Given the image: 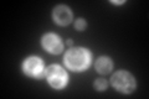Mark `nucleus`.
<instances>
[{
	"mask_svg": "<svg viewBox=\"0 0 149 99\" xmlns=\"http://www.w3.org/2000/svg\"><path fill=\"white\" fill-rule=\"evenodd\" d=\"M74 26H76V29H77V30L82 31V30H85V29H86V21L83 20V19H78V20L76 21V24H74Z\"/></svg>",
	"mask_w": 149,
	"mask_h": 99,
	"instance_id": "9",
	"label": "nucleus"
},
{
	"mask_svg": "<svg viewBox=\"0 0 149 99\" xmlns=\"http://www.w3.org/2000/svg\"><path fill=\"white\" fill-rule=\"evenodd\" d=\"M22 68H24V72L27 76L34 78H42L45 74L44 63L39 57H29L27 60H25Z\"/></svg>",
	"mask_w": 149,
	"mask_h": 99,
	"instance_id": "4",
	"label": "nucleus"
},
{
	"mask_svg": "<svg viewBox=\"0 0 149 99\" xmlns=\"http://www.w3.org/2000/svg\"><path fill=\"white\" fill-rule=\"evenodd\" d=\"M46 78L51 84V87L56 89H61L67 84L68 76L62 67H60L58 64H52L46 71Z\"/></svg>",
	"mask_w": 149,
	"mask_h": 99,
	"instance_id": "3",
	"label": "nucleus"
},
{
	"mask_svg": "<svg viewBox=\"0 0 149 99\" xmlns=\"http://www.w3.org/2000/svg\"><path fill=\"white\" fill-rule=\"evenodd\" d=\"M96 69L100 73L106 74L112 69V62L108 57H100L96 61Z\"/></svg>",
	"mask_w": 149,
	"mask_h": 99,
	"instance_id": "7",
	"label": "nucleus"
},
{
	"mask_svg": "<svg viewBox=\"0 0 149 99\" xmlns=\"http://www.w3.org/2000/svg\"><path fill=\"white\" fill-rule=\"evenodd\" d=\"M65 62L73 71H83L90 66L91 55L85 48H72L65 56Z\"/></svg>",
	"mask_w": 149,
	"mask_h": 99,
	"instance_id": "1",
	"label": "nucleus"
},
{
	"mask_svg": "<svg viewBox=\"0 0 149 99\" xmlns=\"http://www.w3.org/2000/svg\"><path fill=\"white\" fill-rule=\"evenodd\" d=\"M42 46L51 53H60L62 51V42L55 34H46L42 37Z\"/></svg>",
	"mask_w": 149,
	"mask_h": 99,
	"instance_id": "5",
	"label": "nucleus"
},
{
	"mask_svg": "<svg viewBox=\"0 0 149 99\" xmlns=\"http://www.w3.org/2000/svg\"><path fill=\"white\" fill-rule=\"evenodd\" d=\"M95 87H96V89H98V91H104V89H107V82L104 79L98 78L95 82Z\"/></svg>",
	"mask_w": 149,
	"mask_h": 99,
	"instance_id": "8",
	"label": "nucleus"
},
{
	"mask_svg": "<svg viewBox=\"0 0 149 99\" xmlns=\"http://www.w3.org/2000/svg\"><path fill=\"white\" fill-rule=\"evenodd\" d=\"M111 82L117 91L123 93H130L136 89V79L132 74L125 71H119V72L114 73L112 76Z\"/></svg>",
	"mask_w": 149,
	"mask_h": 99,
	"instance_id": "2",
	"label": "nucleus"
},
{
	"mask_svg": "<svg viewBox=\"0 0 149 99\" xmlns=\"http://www.w3.org/2000/svg\"><path fill=\"white\" fill-rule=\"evenodd\" d=\"M112 3H113V4H123L124 1H112Z\"/></svg>",
	"mask_w": 149,
	"mask_h": 99,
	"instance_id": "10",
	"label": "nucleus"
},
{
	"mask_svg": "<svg viewBox=\"0 0 149 99\" xmlns=\"http://www.w3.org/2000/svg\"><path fill=\"white\" fill-rule=\"evenodd\" d=\"M54 20L58 24V25H68L72 20V12L71 10L65 6V5H58L55 8L54 10Z\"/></svg>",
	"mask_w": 149,
	"mask_h": 99,
	"instance_id": "6",
	"label": "nucleus"
}]
</instances>
